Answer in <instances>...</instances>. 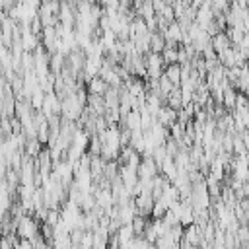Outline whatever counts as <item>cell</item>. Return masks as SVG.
Instances as JSON below:
<instances>
[{
  "mask_svg": "<svg viewBox=\"0 0 249 249\" xmlns=\"http://www.w3.org/2000/svg\"><path fill=\"white\" fill-rule=\"evenodd\" d=\"M21 239H29V241H33L39 233H41V226H39V222H37V216L35 214H27V216H23L21 220H19V224H18V231H16Z\"/></svg>",
  "mask_w": 249,
  "mask_h": 249,
  "instance_id": "1",
  "label": "cell"
},
{
  "mask_svg": "<svg viewBox=\"0 0 249 249\" xmlns=\"http://www.w3.org/2000/svg\"><path fill=\"white\" fill-rule=\"evenodd\" d=\"M146 68H148V78H160L165 72V60L161 53H148L146 54Z\"/></svg>",
  "mask_w": 249,
  "mask_h": 249,
  "instance_id": "2",
  "label": "cell"
},
{
  "mask_svg": "<svg viewBox=\"0 0 249 249\" xmlns=\"http://www.w3.org/2000/svg\"><path fill=\"white\" fill-rule=\"evenodd\" d=\"M177 119H179V111L173 109V107H169V105H163V107L158 111V115H156V121H158L160 124L167 126V128H169L171 124H175Z\"/></svg>",
  "mask_w": 249,
  "mask_h": 249,
  "instance_id": "3",
  "label": "cell"
},
{
  "mask_svg": "<svg viewBox=\"0 0 249 249\" xmlns=\"http://www.w3.org/2000/svg\"><path fill=\"white\" fill-rule=\"evenodd\" d=\"M109 88H111V86H109L101 76H95V78H91V80L88 82V91L93 93V95H105Z\"/></svg>",
  "mask_w": 249,
  "mask_h": 249,
  "instance_id": "4",
  "label": "cell"
},
{
  "mask_svg": "<svg viewBox=\"0 0 249 249\" xmlns=\"http://www.w3.org/2000/svg\"><path fill=\"white\" fill-rule=\"evenodd\" d=\"M212 47H214V51H216L218 54L226 53V51L231 47V41H230L228 33H226V31H222V33L214 35V37H212Z\"/></svg>",
  "mask_w": 249,
  "mask_h": 249,
  "instance_id": "5",
  "label": "cell"
},
{
  "mask_svg": "<svg viewBox=\"0 0 249 249\" xmlns=\"http://www.w3.org/2000/svg\"><path fill=\"white\" fill-rule=\"evenodd\" d=\"M165 76L177 86L181 88V76H183V66L179 62H173V64H167L165 66Z\"/></svg>",
  "mask_w": 249,
  "mask_h": 249,
  "instance_id": "6",
  "label": "cell"
},
{
  "mask_svg": "<svg viewBox=\"0 0 249 249\" xmlns=\"http://www.w3.org/2000/svg\"><path fill=\"white\" fill-rule=\"evenodd\" d=\"M126 128H130V130H138V128H142V115H140V111L138 109H132L128 115H126V119L124 121H121ZM144 130V128H142Z\"/></svg>",
  "mask_w": 249,
  "mask_h": 249,
  "instance_id": "7",
  "label": "cell"
},
{
  "mask_svg": "<svg viewBox=\"0 0 249 249\" xmlns=\"http://www.w3.org/2000/svg\"><path fill=\"white\" fill-rule=\"evenodd\" d=\"M165 49V35L160 33V31H152V37H150V51L152 53H163Z\"/></svg>",
  "mask_w": 249,
  "mask_h": 249,
  "instance_id": "8",
  "label": "cell"
},
{
  "mask_svg": "<svg viewBox=\"0 0 249 249\" xmlns=\"http://www.w3.org/2000/svg\"><path fill=\"white\" fill-rule=\"evenodd\" d=\"M235 101H237V89L233 86L224 88V107L228 111H233L235 109Z\"/></svg>",
  "mask_w": 249,
  "mask_h": 249,
  "instance_id": "9",
  "label": "cell"
},
{
  "mask_svg": "<svg viewBox=\"0 0 249 249\" xmlns=\"http://www.w3.org/2000/svg\"><path fill=\"white\" fill-rule=\"evenodd\" d=\"M45 99H47V93H45V89H37V91H33L31 93V97H29V103H31V107L35 109V111H41L43 109V105H45Z\"/></svg>",
  "mask_w": 249,
  "mask_h": 249,
  "instance_id": "10",
  "label": "cell"
},
{
  "mask_svg": "<svg viewBox=\"0 0 249 249\" xmlns=\"http://www.w3.org/2000/svg\"><path fill=\"white\" fill-rule=\"evenodd\" d=\"M165 105H169V107H173V109H183V95H181V88H175L169 95H167V103Z\"/></svg>",
  "mask_w": 249,
  "mask_h": 249,
  "instance_id": "11",
  "label": "cell"
},
{
  "mask_svg": "<svg viewBox=\"0 0 249 249\" xmlns=\"http://www.w3.org/2000/svg\"><path fill=\"white\" fill-rule=\"evenodd\" d=\"M148 224H150V222H148V218L138 214V216L132 220V224H130V226H132V230H134V235H144V231H146Z\"/></svg>",
  "mask_w": 249,
  "mask_h": 249,
  "instance_id": "12",
  "label": "cell"
},
{
  "mask_svg": "<svg viewBox=\"0 0 249 249\" xmlns=\"http://www.w3.org/2000/svg\"><path fill=\"white\" fill-rule=\"evenodd\" d=\"M226 33H228L231 45H239L243 41V37H245V31L239 29V27H226Z\"/></svg>",
  "mask_w": 249,
  "mask_h": 249,
  "instance_id": "13",
  "label": "cell"
},
{
  "mask_svg": "<svg viewBox=\"0 0 249 249\" xmlns=\"http://www.w3.org/2000/svg\"><path fill=\"white\" fill-rule=\"evenodd\" d=\"M161 56H163V60H165V66H167V64H173V62L179 60V49H177V47H165L163 53H161Z\"/></svg>",
  "mask_w": 249,
  "mask_h": 249,
  "instance_id": "14",
  "label": "cell"
},
{
  "mask_svg": "<svg viewBox=\"0 0 249 249\" xmlns=\"http://www.w3.org/2000/svg\"><path fill=\"white\" fill-rule=\"evenodd\" d=\"M41 150H43V148H41V142H39L37 138H29V140H27V144H25V154H27V156L37 158Z\"/></svg>",
  "mask_w": 249,
  "mask_h": 249,
  "instance_id": "15",
  "label": "cell"
},
{
  "mask_svg": "<svg viewBox=\"0 0 249 249\" xmlns=\"http://www.w3.org/2000/svg\"><path fill=\"white\" fill-rule=\"evenodd\" d=\"M158 16H161V18H163V19H167L169 23L177 21V16H175V10H173V4H165V6L158 12Z\"/></svg>",
  "mask_w": 249,
  "mask_h": 249,
  "instance_id": "16",
  "label": "cell"
},
{
  "mask_svg": "<svg viewBox=\"0 0 249 249\" xmlns=\"http://www.w3.org/2000/svg\"><path fill=\"white\" fill-rule=\"evenodd\" d=\"M167 210H169V206H167L165 202L156 200V202H154V210H152V218H163Z\"/></svg>",
  "mask_w": 249,
  "mask_h": 249,
  "instance_id": "17",
  "label": "cell"
},
{
  "mask_svg": "<svg viewBox=\"0 0 249 249\" xmlns=\"http://www.w3.org/2000/svg\"><path fill=\"white\" fill-rule=\"evenodd\" d=\"M239 51H241V54L249 60V33H245V37H243V41L239 43Z\"/></svg>",
  "mask_w": 249,
  "mask_h": 249,
  "instance_id": "18",
  "label": "cell"
},
{
  "mask_svg": "<svg viewBox=\"0 0 249 249\" xmlns=\"http://www.w3.org/2000/svg\"><path fill=\"white\" fill-rule=\"evenodd\" d=\"M247 33H249V29H247Z\"/></svg>",
  "mask_w": 249,
  "mask_h": 249,
  "instance_id": "19",
  "label": "cell"
}]
</instances>
